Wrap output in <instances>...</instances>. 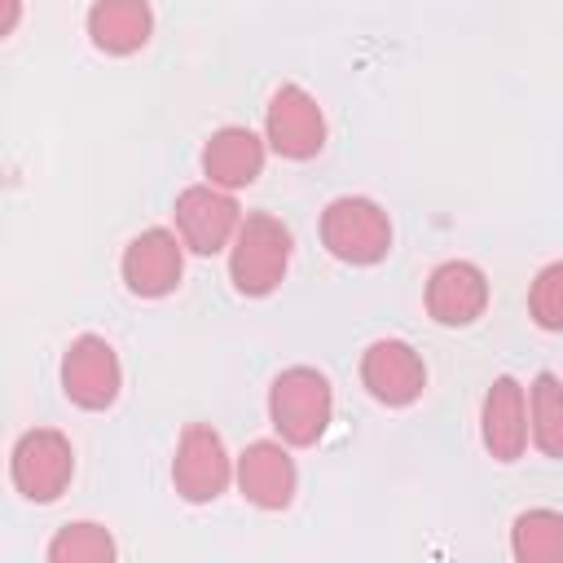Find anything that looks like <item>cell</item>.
Listing matches in <instances>:
<instances>
[{"mask_svg":"<svg viewBox=\"0 0 563 563\" xmlns=\"http://www.w3.org/2000/svg\"><path fill=\"white\" fill-rule=\"evenodd\" d=\"M290 229L268 211H246L229 242V282L246 299H264L286 282Z\"/></svg>","mask_w":563,"mask_h":563,"instance_id":"6da1fadb","label":"cell"},{"mask_svg":"<svg viewBox=\"0 0 563 563\" xmlns=\"http://www.w3.org/2000/svg\"><path fill=\"white\" fill-rule=\"evenodd\" d=\"M334 418V391H330V378L312 365H290L273 378L268 387V422L273 431L295 444V449H308L325 435Z\"/></svg>","mask_w":563,"mask_h":563,"instance_id":"7a4b0ae2","label":"cell"},{"mask_svg":"<svg viewBox=\"0 0 563 563\" xmlns=\"http://www.w3.org/2000/svg\"><path fill=\"white\" fill-rule=\"evenodd\" d=\"M321 246L343 264L369 268L391 251V220L374 198L343 194L321 211Z\"/></svg>","mask_w":563,"mask_h":563,"instance_id":"3957f363","label":"cell"},{"mask_svg":"<svg viewBox=\"0 0 563 563\" xmlns=\"http://www.w3.org/2000/svg\"><path fill=\"white\" fill-rule=\"evenodd\" d=\"M70 475H75V449L62 431L35 427V431L18 435V444L9 453V479L26 501H35V506L57 501L70 488Z\"/></svg>","mask_w":563,"mask_h":563,"instance_id":"277c9868","label":"cell"},{"mask_svg":"<svg viewBox=\"0 0 563 563\" xmlns=\"http://www.w3.org/2000/svg\"><path fill=\"white\" fill-rule=\"evenodd\" d=\"M238 462L229 457L224 440L216 427L207 422H189L176 440V457H172V488L189 501V506H207L216 501L238 475Z\"/></svg>","mask_w":563,"mask_h":563,"instance_id":"5b68a950","label":"cell"},{"mask_svg":"<svg viewBox=\"0 0 563 563\" xmlns=\"http://www.w3.org/2000/svg\"><path fill=\"white\" fill-rule=\"evenodd\" d=\"M264 141L290 163H308L325 145V114L303 84H282L264 106Z\"/></svg>","mask_w":563,"mask_h":563,"instance_id":"8992f818","label":"cell"},{"mask_svg":"<svg viewBox=\"0 0 563 563\" xmlns=\"http://www.w3.org/2000/svg\"><path fill=\"white\" fill-rule=\"evenodd\" d=\"M62 391L70 405L97 413L110 409L123 391V365L110 339L101 334H79L70 339V347L62 352Z\"/></svg>","mask_w":563,"mask_h":563,"instance_id":"52a82bcc","label":"cell"},{"mask_svg":"<svg viewBox=\"0 0 563 563\" xmlns=\"http://www.w3.org/2000/svg\"><path fill=\"white\" fill-rule=\"evenodd\" d=\"M172 220H176V233L185 242V251L194 255H216L233 242L238 224H242V207L233 202V189H220V185H189L176 194V207H172Z\"/></svg>","mask_w":563,"mask_h":563,"instance_id":"ba28073f","label":"cell"},{"mask_svg":"<svg viewBox=\"0 0 563 563\" xmlns=\"http://www.w3.org/2000/svg\"><path fill=\"white\" fill-rule=\"evenodd\" d=\"M119 273H123V286L136 299L172 295L180 286V277H185V242H180V233H172V229H141L123 246Z\"/></svg>","mask_w":563,"mask_h":563,"instance_id":"9c48e42d","label":"cell"},{"mask_svg":"<svg viewBox=\"0 0 563 563\" xmlns=\"http://www.w3.org/2000/svg\"><path fill=\"white\" fill-rule=\"evenodd\" d=\"M361 383H365V391L378 405L405 409V405H413L422 396L427 365H422L413 343H405V339H374L361 352Z\"/></svg>","mask_w":563,"mask_h":563,"instance_id":"30bf717a","label":"cell"},{"mask_svg":"<svg viewBox=\"0 0 563 563\" xmlns=\"http://www.w3.org/2000/svg\"><path fill=\"white\" fill-rule=\"evenodd\" d=\"M479 440L488 449L493 462L510 466L523 457L528 440H532V427H528V387L510 374L493 378L488 391H484V405H479Z\"/></svg>","mask_w":563,"mask_h":563,"instance_id":"8fae6325","label":"cell"},{"mask_svg":"<svg viewBox=\"0 0 563 563\" xmlns=\"http://www.w3.org/2000/svg\"><path fill=\"white\" fill-rule=\"evenodd\" d=\"M488 312V277L471 260H444L427 277V317L444 330L475 325Z\"/></svg>","mask_w":563,"mask_h":563,"instance_id":"7c38bea8","label":"cell"},{"mask_svg":"<svg viewBox=\"0 0 563 563\" xmlns=\"http://www.w3.org/2000/svg\"><path fill=\"white\" fill-rule=\"evenodd\" d=\"M238 488L260 510H286L299 493V466L286 453V440H255L238 453Z\"/></svg>","mask_w":563,"mask_h":563,"instance_id":"4fadbf2b","label":"cell"},{"mask_svg":"<svg viewBox=\"0 0 563 563\" xmlns=\"http://www.w3.org/2000/svg\"><path fill=\"white\" fill-rule=\"evenodd\" d=\"M264 172V141L242 128V123H229V128H216L202 145V176L220 189H246L255 185Z\"/></svg>","mask_w":563,"mask_h":563,"instance_id":"5bb4252c","label":"cell"},{"mask_svg":"<svg viewBox=\"0 0 563 563\" xmlns=\"http://www.w3.org/2000/svg\"><path fill=\"white\" fill-rule=\"evenodd\" d=\"M154 35L150 0H92L88 9V40L110 57H132Z\"/></svg>","mask_w":563,"mask_h":563,"instance_id":"9a60e30c","label":"cell"},{"mask_svg":"<svg viewBox=\"0 0 563 563\" xmlns=\"http://www.w3.org/2000/svg\"><path fill=\"white\" fill-rule=\"evenodd\" d=\"M510 554L519 563H563V510H519L510 523Z\"/></svg>","mask_w":563,"mask_h":563,"instance_id":"2e32d148","label":"cell"},{"mask_svg":"<svg viewBox=\"0 0 563 563\" xmlns=\"http://www.w3.org/2000/svg\"><path fill=\"white\" fill-rule=\"evenodd\" d=\"M528 427H532V444L563 462V378L541 369L528 387Z\"/></svg>","mask_w":563,"mask_h":563,"instance_id":"e0dca14e","label":"cell"},{"mask_svg":"<svg viewBox=\"0 0 563 563\" xmlns=\"http://www.w3.org/2000/svg\"><path fill=\"white\" fill-rule=\"evenodd\" d=\"M119 554L110 528L92 523V519H75V523H62L44 550L48 563H110Z\"/></svg>","mask_w":563,"mask_h":563,"instance_id":"ac0fdd59","label":"cell"},{"mask_svg":"<svg viewBox=\"0 0 563 563\" xmlns=\"http://www.w3.org/2000/svg\"><path fill=\"white\" fill-rule=\"evenodd\" d=\"M528 317L550 330V334H563V260L537 268L532 286H528Z\"/></svg>","mask_w":563,"mask_h":563,"instance_id":"d6986e66","label":"cell"},{"mask_svg":"<svg viewBox=\"0 0 563 563\" xmlns=\"http://www.w3.org/2000/svg\"><path fill=\"white\" fill-rule=\"evenodd\" d=\"M4 4V22H0V35H13V26H18V13H22V4L18 0H0Z\"/></svg>","mask_w":563,"mask_h":563,"instance_id":"ffe728a7","label":"cell"}]
</instances>
